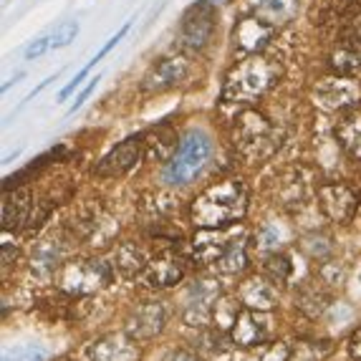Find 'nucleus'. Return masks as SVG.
I'll return each mask as SVG.
<instances>
[{"mask_svg":"<svg viewBox=\"0 0 361 361\" xmlns=\"http://www.w3.org/2000/svg\"><path fill=\"white\" fill-rule=\"evenodd\" d=\"M247 212V190L243 180H220L205 187L202 192L195 197L190 215L192 223L200 230L212 228H230V225L240 223Z\"/></svg>","mask_w":361,"mask_h":361,"instance_id":"obj_1","label":"nucleus"},{"mask_svg":"<svg viewBox=\"0 0 361 361\" xmlns=\"http://www.w3.org/2000/svg\"><path fill=\"white\" fill-rule=\"evenodd\" d=\"M278 78H281V63L278 61L265 59L260 54L247 56L230 68V73L225 76L220 99L230 106H247V104L265 97L278 84Z\"/></svg>","mask_w":361,"mask_h":361,"instance_id":"obj_2","label":"nucleus"},{"mask_svg":"<svg viewBox=\"0 0 361 361\" xmlns=\"http://www.w3.org/2000/svg\"><path fill=\"white\" fill-rule=\"evenodd\" d=\"M283 145V132L265 119L260 111H243L235 119L233 127V147L243 162L260 164L271 159Z\"/></svg>","mask_w":361,"mask_h":361,"instance_id":"obj_3","label":"nucleus"},{"mask_svg":"<svg viewBox=\"0 0 361 361\" xmlns=\"http://www.w3.org/2000/svg\"><path fill=\"white\" fill-rule=\"evenodd\" d=\"M210 154H212L210 137L202 129H190V132L182 134L180 147L175 149V154L169 157L167 167L162 172V180L169 187L190 185L205 169V164L210 162Z\"/></svg>","mask_w":361,"mask_h":361,"instance_id":"obj_4","label":"nucleus"},{"mask_svg":"<svg viewBox=\"0 0 361 361\" xmlns=\"http://www.w3.org/2000/svg\"><path fill=\"white\" fill-rule=\"evenodd\" d=\"M111 283V268L102 260H71L61 265L59 286L71 295H94Z\"/></svg>","mask_w":361,"mask_h":361,"instance_id":"obj_5","label":"nucleus"},{"mask_svg":"<svg viewBox=\"0 0 361 361\" xmlns=\"http://www.w3.org/2000/svg\"><path fill=\"white\" fill-rule=\"evenodd\" d=\"M223 298V286L212 281V278H202L195 281L185 295V321L190 326H207L212 321V308Z\"/></svg>","mask_w":361,"mask_h":361,"instance_id":"obj_6","label":"nucleus"},{"mask_svg":"<svg viewBox=\"0 0 361 361\" xmlns=\"http://www.w3.org/2000/svg\"><path fill=\"white\" fill-rule=\"evenodd\" d=\"M273 334V321L268 311H253V308H243L235 326L230 329V341L240 349H255L268 343Z\"/></svg>","mask_w":361,"mask_h":361,"instance_id":"obj_7","label":"nucleus"},{"mask_svg":"<svg viewBox=\"0 0 361 361\" xmlns=\"http://www.w3.org/2000/svg\"><path fill=\"white\" fill-rule=\"evenodd\" d=\"M212 30H215V13H212L210 0H200L190 11L182 16L180 23V41L187 49H205L210 41Z\"/></svg>","mask_w":361,"mask_h":361,"instance_id":"obj_8","label":"nucleus"},{"mask_svg":"<svg viewBox=\"0 0 361 361\" xmlns=\"http://www.w3.org/2000/svg\"><path fill=\"white\" fill-rule=\"evenodd\" d=\"M319 205L324 210V215L331 223L346 225L354 220L356 207H359V195L351 190L349 185L341 182H329V185L319 187Z\"/></svg>","mask_w":361,"mask_h":361,"instance_id":"obj_9","label":"nucleus"},{"mask_svg":"<svg viewBox=\"0 0 361 361\" xmlns=\"http://www.w3.org/2000/svg\"><path fill=\"white\" fill-rule=\"evenodd\" d=\"M145 137L137 134V137H127L124 142L114 147L109 154L102 157V162L97 164V177H121L132 172L139 164V159L145 157Z\"/></svg>","mask_w":361,"mask_h":361,"instance_id":"obj_10","label":"nucleus"},{"mask_svg":"<svg viewBox=\"0 0 361 361\" xmlns=\"http://www.w3.org/2000/svg\"><path fill=\"white\" fill-rule=\"evenodd\" d=\"M185 258H182L177 250L167 247V250H159L154 258L147 263V271L142 273L145 281L152 286V288H172L185 278Z\"/></svg>","mask_w":361,"mask_h":361,"instance_id":"obj_11","label":"nucleus"},{"mask_svg":"<svg viewBox=\"0 0 361 361\" xmlns=\"http://www.w3.org/2000/svg\"><path fill=\"white\" fill-rule=\"evenodd\" d=\"M313 97H316V104L326 111H343V109L354 106L359 104L361 99V91L359 86L346 76H336V78H326L316 86L313 91Z\"/></svg>","mask_w":361,"mask_h":361,"instance_id":"obj_12","label":"nucleus"},{"mask_svg":"<svg viewBox=\"0 0 361 361\" xmlns=\"http://www.w3.org/2000/svg\"><path fill=\"white\" fill-rule=\"evenodd\" d=\"M164 324H167V308L159 301H145L129 313L127 334L134 341H147V338L162 334Z\"/></svg>","mask_w":361,"mask_h":361,"instance_id":"obj_13","label":"nucleus"},{"mask_svg":"<svg viewBox=\"0 0 361 361\" xmlns=\"http://www.w3.org/2000/svg\"><path fill=\"white\" fill-rule=\"evenodd\" d=\"M187 73H190V59H185V56H169V59H162L159 63L152 66V71L142 81V89L149 91V94L175 89L177 84L185 81Z\"/></svg>","mask_w":361,"mask_h":361,"instance_id":"obj_14","label":"nucleus"},{"mask_svg":"<svg viewBox=\"0 0 361 361\" xmlns=\"http://www.w3.org/2000/svg\"><path fill=\"white\" fill-rule=\"evenodd\" d=\"M235 235L238 230H230V228H212V230H200L195 235V260L200 265H212L215 268L223 255L228 253L230 243L235 240Z\"/></svg>","mask_w":361,"mask_h":361,"instance_id":"obj_15","label":"nucleus"},{"mask_svg":"<svg viewBox=\"0 0 361 361\" xmlns=\"http://www.w3.org/2000/svg\"><path fill=\"white\" fill-rule=\"evenodd\" d=\"M89 361H139V346L129 334H106L86 349Z\"/></svg>","mask_w":361,"mask_h":361,"instance_id":"obj_16","label":"nucleus"},{"mask_svg":"<svg viewBox=\"0 0 361 361\" xmlns=\"http://www.w3.org/2000/svg\"><path fill=\"white\" fill-rule=\"evenodd\" d=\"M273 33H276V25L265 23L258 16H247V18H243L233 30L235 49L245 56H255L265 49V43L271 41Z\"/></svg>","mask_w":361,"mask_h":361,"instance_id":"obj_17","label":"nucleus"},{"mask_svg":"<svg viewBox=\"0 0 361 361\" xmlns=\"http://www.w3.org/2000/svg\"><path fill=\"white\" fill-rule=\"evenodd\" d=\"M334 134H336L341 149L346 152L351 159H361V104L343 109L336 121Z\"/></svg>","mask_w":361,"mask_h":361,"instance_id":"obj_18","label":"nucleus"},{"mask_svg":"<svg viewBox=\"0 0 361 361\" xmlns=\"http://www.w3.org/2000/svg\"><path fill=\"white\" fill-rule=\"evenodd\" d=\"M30 210H33V200L28 190H16L6 192L3 197V230H18L23 223H30Z\"/></svg>","mask_w":361,"mask_h":361,"instance_id":"obj_19","label":"nucleus"},{"mask_svg":"<svg viewBox=\"0 0 361 361\" xmlns=\"http://www.w3.org/2000/svg\"><path fill=\"white\" fill-rule=\"evenodd\" d=\"M253 16L271 25H283L295 18V13L301 8V0H247Z\"/></svg>","mask_w":361,"mask_h":361,"instance_id":"obj_20","label":"nucleus"},{"mask_svg":"<svg viewBox=\"0 0 361 361\" xmlns=\"http://www.w3.org/2000/svg\"><path fill=\"white\" fill-rule=\"evenodd\" d=\"M240 301L253 311H271L276 306V288L265 278H250L240 288Z\"/></svg>","mask_w":361,"mask_h":361,"instance_id":"obj_21","label":"nucleus"},{"mask_svg":"<svg viewBox=\"0 0 361 361\" xmlns=\"http://www.w3.org/2000/svg\"><path fill=\"white\" fill-rule=\"evenodd\" d=\"M61 260H63V247H61V243L43 240V243H38V247L33 250V255H30V268H33V273H38V276H51V273H56Z\"/></svg>","mask_w":361,"mask_h":361,"instance_id":"obj_22","label":"nucleus"},{"mask_svg":"<svg viewBox=\"0 0 361 361\" xmlns=\"http://www.w3.org/2000/svg\"><path fill=\"white\" fill-rule=\"evenodd\" d=\"M147 263H149V260H147L145 250L139 245H134V243H121L119 250H116L114 265L121 276H127V278L139 276V273L147 271Z\"/></svg>","mask_w":361,"mask_h":361,"instance_id":"obj_23","label":"nucleus"},{"mask_svg":"<svg viewBox=\"0 0 361 361\" xmlns=\"http://www.w3.org/2000/svg\"><path fill=\"white\" fill-rule=\"evenodd\" d=\"M247 265V238L243 233L235 235V240L230 243L228 253L223 255V260L215 265L217 273H225V276H233V273H240Z\"/></svg>","mask_w":361,"mask_h":361,"instance_id":"obj_24","label":"nucleus"},{"mask_svg":"<svg viewBox=\"0 0 361 361\" xmlns=\"http://www.w3.org/2000/svg\"><path fill=\"white\" fill-rule=\"evenodd\" d=\"M329 293H326L324 288H319V286H303L298 293H295V306L301 308L306 316H311V319H316V316H321V313L329 308Z\"/></svg>","mask_w":361,"mask_h":361,"instance_id":"obj_25","label":"nucleus"},{"mask_svg":"<svg viewBox=\"0 0 361 361\" xmlns=\"http://www.w3.org/2000/svg\"><path fill=\"white\" fill-rule=\"evenodd\" d=\"M243 301L240 298H230V295H223L220 301L215 303V308H212V324H215L217 331H228L235 326V321H238V316H240L243 311Z\"/></svg>","mask_w":361,"mask_h":361,"instance_id":"obj_26","label":"nucleus"},{"mask_svg":"<svg viewBox=\"0 0 361 361\" xmlns=\"http://www.w3.org/2000/svg\"><path fill=\"white\" fill-rule=\"evenodd\" d=\"M331 66L338 76H351V73L361 68V51L351 49V46H341V49L334 54Z\"/></svg>","mask_w":361,"mask_h":361,"instance_id":"obj_27","label":"nucleus"},{"mask_svg":"<svg viewBox=\"0 0 361 361\" xmlns=\"http://www.w3.org/2000/svg\"><path fill=\"white\" fill-rule=\"evenodd\" d=\"M290 271H293V265H290V258L283 253H271L265 258V276L271 283H286L290 278Z\"/></svg>","mask_w":361,"mask_h":361,"instance_id":"obj_28","label":"nucleus"},{"mask_svg":"<svg viewBox=\"0 0 361 361\" xmlns=\"http://www.w3.org/2000/svg\"><path fill=\"white\" fill-rule=\"evenodd\" d=\"M290 349L288 343L276 341V343H263V346H255L253 354L247 356L245 361H288Z\"/></svg>","mask_w":361,"mask_h":361,"instance_id":"obj_29","label":"nucleus"},{"mask_svg":"<svg viewBox=\"0 0 361 361\" xmlns=\"http://www.w3.org/2000/svg\"><path fill=\"white\" fill-rule=\"evenodd\" d=\"M49 354L46 349H41L38 343H20V346H13L3 354V361H46Z\"/></svg>","mask_w":361,"mask_h":361,"instance_id":"obj_30","label":"nucleus"},{"mask_svg":"<svg viewBox=\"0 0 361 361\" xmlns=\"http://www.w3.org/2000/svg\"><path fill=\"white\" fill-rule=\"evenodd\" d=\"M76 36H78V23H76V20H66V23H61L59 28L51 33V51L71 46V41H76Z\"/></svg>","mask_w":361,"mask_h":361,"instance_id":"obj_31","label":"nucleus"},{"mask_svg":"<svg viewBox=\"0 0 361 361\" xmlns=\"http://www.w3.org/2000/svg\"><path fill=\"white\" fill-rule=\"evenodd\" d=\"M97 63H99V61H97V59H91V61H89V63H86V66H84V68H81V71H78V73H76V76H73V81H71V84H68V86H63V91H61V94H59V99H61V102H66V99H68V97H71L73 91H76V89H78V86H81V81H84V78H86V76H89V73H91V68L97 66Z\"/></svg>","mask_w":361,"mask_h":361,"instance_id":"obj_32","label":"nucleus"},{"mask_svg":"<svg viewBox=\"0 0 361 361\" xmlns=\"http://www.w3.org/2000/svg\"><path fill=\"white\" fill-rule=\"evenodd\" d=\"M46 51H51V36H43V38H36V41L30 43L28 49H25V59L33 61V59H41Z\"/></svg>","mask_w":361,"mask_h":361,"instance_id":"obj_33","label":"nucleus"},{"mask_svg":"<svg viewBox=\"0 0 361 361\" xmlns=\"http://www.w3.org/2000/svg\"><path fill=\"white\" fill-rule=\"evenodd\" d=\"M349 354L354 356L356 361H361V326L351 334V338H349Z\"/></svg>","mask_w":361,"mask_h":361,"instance_id":"obj_34","label":"nucleus"},{"mask_svg":"<svg viewBox=\"0 0 361 361\" xmlns=\"http://www.w3.org/2000/svg\"><path fill=\"white\" fill-rule=\"evenodd\" d=\"M97 84H99V76H94V78H91V84H89V86H86V89H84V91H81V94H78V97H76V102H73L71 111H76V109H78V106H81V104H84V102H86V99H89V97H91V91L97 89Z\"/></svg>","mask_w":361,"mask_h":361,"instance_id":"obj_35","label":"nucleus"},{"mask_svg":"<svg viewBox=\"0 0 361 361\" xmlns=\"http://www.w3.org/2000/svg\"><path fill=\"white\" fill-rule=\"evenodd\" d=\"M164 361H202L197 354H192V351H175V354H169Z\"/></svg>","mask_w":361,"mask_h":361,"instance_id":"obj_36","label":"nucleus"},{"mask_svg":"<svg viewBox=\"0 0 361 361\" xmlns=\"http://www.w3.org/2000/svg\"><path fill=\"white\" fill-rule=\"evenodd\" d=\"M18 255V250H13L11 243H3V268H8V265L13 263V258Z\"/></svg>","mask_w":361,"mask_h":361,"instance_id":"obj_37","label":"nucleus"},{"mask_svg":"<svg viewBox=\"0 0 361 361\" xmlns=\"http://www.w3.org/2000/svg\"><path fill=\"white\" fill-rule=\"evenodd\" d=\"M210 3H212V6H215V3H228V0H210Z\"/></svg>","mask_w":361,"mask_h":361,"instance_id":"obj_38","label":"nucleus"},{"mask_svg":"<svg viewBox=\"0 0 361 361\" xmlns=\"http://www.w3.org/2000/svg\"><path fill=\"white\" fill-rule=\"evenodd\" d=\"M359 25H361V16H359Z\"/></svg>","mask_w":361,"mask_h":361,"instance_id":"obj_39","label":"nucleus"}]
</instances>
